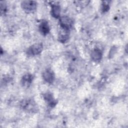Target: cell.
<instances>
[{
    "label": "cell",
    "mask_w": 128,
    "mask_h": 128,
    "mask_svg": "<svg viewBox=\"0 0 128 128\" xmlns=\"http://www.w3.org/2000/svg\"><path fill=\"white\" fill-rule=\"evenodd\" d=\"M38 28H39V31L40 33L44 36L47 35L49 33L50 30V28L48 25V22L47 21L45 20H42L40 23Z\"/></svg>",
    "instance_id": "8992f818"
},
{
    "label": "cell",
    "mask_w": 128,
    "mask_h": 128,
    "mask_svg": "<svg viewBox=\"0 0 128 128\" xmlns=\"http://www.w3.org/2000/svg\"><path fill=\"white\" fill-rule=\"evenodd\" d=\"M44 98L51 107H54L56 105V100L54 98L51 93L46 92L44 94Z\"/></svg>",
    "instance_id": "8fae6325"
},
{
    "label": "cell",
    "mask_w": 128,
    "mask_h": 128,
    "mask_svg": "<svg viewBox=\"0 0 128 128\" xmlns=\"http://www.w3.org/2000/svg\"><path fill=\"white\" fill-rule=\"evenodd\" d=\"M43 50V45L42 43L34 44L28 48L26 54L29 56H35L41 53Z\"/></svg>",
    "instance_id": "6da1fadb"
},
{
    "label": "cell",
    "mask_w": 128,
    "mask_h": 128,
    "mask_svg": "<svg viewBox=\"0 0 128 128\" xmlns=\"http://www.w3.org/2000/svg\"><path fill=\"white\" fill-rule=\"evenodd\" d=\"M21 105L22 108L24 110H26L27 112H36L37 108L36 103L32 100L28 99V100H24L22 102Z\"/></svg>",
    "instance_id": "277c9868"
},
{
    "label": "cell",
    "mask_w": 128,
    "mask_h": 128,
    "mask_svg": "<svg viewBox=\"0 0 128 128\" xmlns=\"http://www.w3.org/2000/svg\"><path fill=\"white\" fill-rule=\"evenodd\" d=\"M34 79V76L32 74H24L22 80H21V84L23 86H29Z\"/></svg>",
    "instance_id": "ba28073f"
},
{
    "label": "cell",
    "mask_w": 128,
    "mask_h": 128,
    "mask_svg": "<svg viewBox=\"0 0 128 128\" xmlns=\"http://www.w3.org/2000/svg\"><path fill=\"white\" fill-rule=\"evenodd\" d=\"M44 80L49 84H52L55 78V76L54 72L50 68L46 70L42 73Z\"/></svg>",
    "instance_id": "5b68a950"
},
{
    "label": "cell",
    "mask_w": 128,
    "mask_h": 128,
    "mask_svg": "<svg viewBox=\"0 0 128 128\" xmlns=\"http://www.w3.org/2000/svg\"><path fill=\"white\" fill-rule=\"evenodd\" d=\"M60 6L56 4H52L51 8L50 14L52 17L58 18H60Z\"/></svg>",
    "instance_id": "30bf717a"
},
{
    "label": "cell",
    "mask_w": 128,
    "mask_h": 128,
    "mask_svg": "<svg viewBox=\"0 0 128 128\" xmlns=\"http://www.w3.org/2000/svg\"><path fill=\"white\" fill-rule=\"evenodd\" d=\"M21 6L24 12H32L36 10L37 2L34 0H24L21 3Z\"/></svg>",
    "instance_id": "7a4b0ae2"
},
{
    "label": "cell",
    "mask_w": 128,
    "mask_h": 128,
    "mask_svg": "<svg viewBox=\"0 0 128 128\" xmlns=\"http://www.w3.org/2000/svg\"><path fill=\"white\" fill-rule=\"evenodd\" d=\"M60 28L66 30H70L72 28L73 22L72 20L68 16H63L60 18L59 20Z\"/></svg>",
    "instance_id": "3957f363"
},
{
    "label": "cell",
    "mask_w": 128,
    "mask_h": 128,
    "mask_svg": "<svg viewBox=\"0 0 128 128\" xmlns=\"http://www.w3.org/2000/svg\"><path fill=\"white\" fill-rule=\"evenodd\" d=\"M102 56V51L98 48L94 49L90 54V57L92 60L94 62H98L100 60Z\"/></svg>",
    "instance_id": "9c48e42d"
},
{
    "label": "cell",
    "mask_w": 128,
    "mask_h": 128,
    "mask_svg": "<svg viewBox=\"0 0 128 128\" xmlns=\"http://www.w3.org/2000/svg\"><path fill=\"white\" fill-rule=\"evenodd\" d=\"M101 8H102V10L103 12H106L110 8L108 4L106 2H103L102 4Z\"/></svg>",
    "instance_id": "7c38bea8"
},
{
    "label": "cell",
    "mask_w": 128,
    "mask_h": 128,
    "mask_svg": "<svg viewBox=\"0 0 128 128\" xmlns=\"http://www.w3.org/2000/svg\"><path fill=\"white\" fill-rule=\"evenodd\" d=\"M60 31L59 32L58 40L62 43L66 42L69 39V31L60 28Z\"/></svg>",
    "instance_id": "52a82bcc"
}]
</instances>
